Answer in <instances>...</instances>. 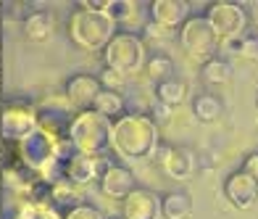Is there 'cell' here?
Wrapping results in <instances>:
<instances>
[{
  "instance_id": "6da1fadb",
  "label": "cell",
  "mask_w": 258,
  "mask_h": 219,
  "mask_svg": "<svg viewBox=\"0 0 258 219\" xmlns=\"http://www.w3.org/2000/svg\"><path fill=\"white\" fill-rule=\"evenodd\" d=\"M113 135L124 156H145L156 143V130L148 117H121Z\"/></svg>"
},
{
  "instance_id": "7a4b0ae2",
  "label": "cell",
  "mask_w": 258,
  "mask_h": 219,
  "mask_svg": "<svg viewBox=\"0 0 258 219\" xmlns=\"http://www.w3.org/2000/svg\"><path fill=\"white\" fill-rule=\"evenodd\" d=\"M69 140L74 143L79 153H98L108 145V122L100 114H79L69 127Z\"/></svg>"
},
{
  "instance_id": "3957f363",
  "label": "cell",
  "mask_w": 258,
  "mask_h": 219,
  "mask_svg": "<svg viewBox=\"0 0 258 219\" xmlns=\"http://www.w3.org/2000/svg\"><path fill=\"white\" fill-rule=\"evenodd\" d=\"M179 40H182V48L192 59H201L203 64L214 59V53L219 50V37L206 21V16H192L190 21H184Z\"/></svg>"
},
{
  "instance_id": "277c9868",
  "label": "cell",
  "mask_w": 258,
  "mask_h": 219,
  "mask_svg": "<svg viewBox=\"0 0 258 219\" xmlns=\"http://www.w3.org/2000/svg\"><path fill=\"white\" fill-rule=\"evenodd\" d=\"M111 32H113V21L105 19L103 14H74L72 21V34L74 42L82 48H103L111 42Z\"/></svg>"
},
{
  "instance_id": "5b68a950",
  "label": "cell",
  "mask_w": 258,
  "mask_h": 219,
  "mask_svg": "<svg viewBox=\"0 0 258 219\" xmlns=\"http://www.w3.org/2000/svg\"><path fill=\"white\" fill-rule=\"evenodd\" d=\"M105 64L116 74H126L143 66V42L135 34H116L105 45Z\"/></svg>"
},
{
  "instance_id": "8992f818",
  "label": "cell",
  "mask_w": 258,
  "mask_h": 219,
  "mask_svg": "<svg viewBox=\"0 0 258 219\" xmlns=\"http://www.w3.org/2000/svg\"><path fill=\"white\" fill-rule=\"evenodd\" d=\"M206 21L216 32L219 40H234V37H242L248 16H245L242 6H237V3H214L208 8Z\"/></svg>"
},
{
  "instance_id": "52a82bcc",
  "label": "cell",
  "mask_w": 258,
  "mask_h": 219,
  "mask_svg": "<svg viewBox=\"0 0 258 219\" xmlns=\"http://www.w3.org/2000/svg\"><path fill=\"white\" fill-rule=\"evenodd\" d=\"M108 167H111V161L98 153H77L74 158L66 161L63 177H69L74 185H85L90 180H100Z\"/></svg>"
},
{
  "instance_id": "ba28073f",
  "label": "cell",
  "mask_w": 258,
  "mask_h": 219,
  "mask_svg": "<svg viewBox=\"0 0 258 219\" xmlns=\"http://www.w3.org/2000/svg\"><path fill=\"white\" fill-rule=\"evenodd\" d=\"M224 195L234 209H250L258 201V182L248 177L245 172H234L224 182Z\"/></svg>"
},
{
  "instance_id": "9c48e42d",
  "label": "cell",
  "mask_w": 258,
  "mask_h": 219,
  "mask_svg": "<svg viewBox=\"0 0 258 219\" xmlns=\"http://www.w3.org/2000/svg\"><path fill=\"white\" fill-rule=\"evenodd\" d=\"M100 190H103V195H108V198L124 201L126 195L135 190V177H132V172H129L126 167L111 164L108 169H105V175L100 177Z\"/></svg>"
},
{
  "instance_id": "30bf717a",
  "label": "cell",
  "mask_w": 258,
  "mask_h": 219,
  "mask_svg": "<svg viewBox=\"0 0 258 219\" xmlns=\"http://www.w3.org/2000/svg\"><path fill=\"white\" fill-rule=\"evenodd\" d=\"M100 90H103L100 79L90 77V74H77V77H72V82L66 85V95L77 108H90L92 103H95Z\"/></svg>"
},
{
  "instance_id": "8fae6325",
  "label": "cell",
  "mask_w": 258,
  "mask_h": 219,
  "mask_svg": "<svg viewBox=\"0 0 258 219\" xmlns=\"http://www.w3.org/2000/svg\"><path fill=\"white\" fill-rule=\"evenodd\" d=\"M150 11H153L156 27L161 29H174L184 24L187 16H190V6L182 3V0H158V3L150 6Z\"/></svg>"
},
{
  "instance_id": "7c38bea8",
  "label": "cell",
  "mask_w": 258,
  "mask_h": 219,
  "mask_svg": "<svg viewBox=\"0 0 258 219\" xmlns=\"http://www.w3.org/2000/svg\"><path fill=\"white\" fill-rule=\"evenodd\" d=\"M158 211V201L150 190L135 188L124 198V219H153Z\"/></svg>"
},
{
  "instance_id": "4fadbf2b",
  "label": "cell",
  "mask_w": 258,
  "mask_h": 219,
  "mask_svg": "<svg viewBox=\"0 0 258 219\" xmlns=\"http://www.w3.org/2000/svg\"><path fill=\"white\" fill-rule=\"evenodd\" d=\"M163 219H190L192 216V198L184 190H171L161 198Z\"/></svg>"
},
{
  "instance_id": "5bb4252c",
  "label": "cell",
  "mask_w": 258,
  "mask_h": 219,
  "mask_svg": "<svg viewBox=\"0 0 258 219\" xmlns=\"http://www.w3.org/2000/svg\"><path fill=\"white\" fill-rule=\"evenodd\" d=\"M166 153V164H163V169L169 172V177L174 180H187L195 172V156L182 151V148H169Z\"/></svg>"
},
{
  "instance_id": "9a60e30c",
  "label": "cell",
  "mask_w": 258,
  "mask_h": 219,
  "mask_svg": "<svg viewBox=\"0 0 258 219\" xmlns=\"http://www.w3.org/2000/svg\"><path fill=\"white\" fill-rule=\"evenodd\" d=\"M192 114L198 122L211 124V122H219L221 114H224V106H221V98L211 95V93H201L192 100Z\"/></svg>"
},
{
  "instance_id": "2e32d148",
  "label": "cell",
  "mask_w": 258,
  "mask_h": 219,
  "mask_svg": "<svg viewBox=\"0 0 258 219\" xmlns=\"http://www.w3.org/2000/svg\"><path fill=\"white\" fill-rule=\"evenodd\" d=\"M92 108H95V114H100L103 119H121L124 98L119 93H113V90H100L95 103H92Z\"/></svg>"
},
{
  "instance_id": "e0dca14e",
  "label": "cell",
  "mask_w": 258,
  "mask_h": 219,
  "mask_svg": "<svg viewBox=\"0 0 258 219\" xmlns=\"http://www.w3.org/2000/svg\"><path fill=\"white\" fill-rule=\"evenodd\" d=\"M201 77L208 85H224V82L232 79V64L227 59H211V61L203 64Z\"/></svg>"
},
{
  "instance_id": "ac0fdd59",
  "label": "cell",
  "mask_w": 258,
  "mask_h": 219,
  "mask_svg": "<svg viewBox=\"0 0 258 219\" xmlns=\"http://www.w3.org/2000/svg\"><path fill=\"white\" fill-rule=\"evenodd\" d=\"M156 95L161 100V106H177V103L184 100L187 95V85L182 82V79H166V82H158L156 85Z\"/></svg>"
},
{
  "instance_id": "d6986e66",
  "label": "cell",
  "mask_w": 258,
  "mask_h": 219,
  "mask_svg": "<svg viewBox=\"0 0 258 219\" xmlns=\"http://www.w3.org/2000/svg\"><path fill=\"white\" fill-rule=\"evenodd\" d=\"M50 198L58 206H79V185H74L69 177L50 185Z\"/></svg>"
},
{
  "instance_id": "ffe728a7",
  "label": "cell",
  "mask_w": 258,
  "mask_h": 219,
  "mask_svg": "<svg viewBox=\"0 0 258 219\" xmlns=\"http://www.w3.org/2000/svg\"><path fill=\"white\" fill-rule=\"evenodd\" d=\"M27 34L32 40H48L53 34V19L48 14H32L27 16Z\"/></svg>"
},
{
  "instance_id": "44dd1931",
  "label": "cell",
  "mask_w": 258,
  "mask_h": 219,
  "mask_svg": "<svg viewBox=\"0 0 258 219\" xmlns=\"http://www.w3.org/2000/svg\"><path fill=\"white\" fill-rule=\"evenodd\" d=\"M174 74V61L169 56H153V59L148 61V77L156 79V82H166L171 79Z\"/></svg>"
},
{
  "instance_id": "7402d4cb",
  "label": "cell",
  "mask_w": 258,
  "mask_h": 219,
  "mask_svg": "<svg viewBox=\"0 0 258 219\" xmlns=\"http://www.w3.org/2000/svg\"><path fill=\"white\" fill-rule=\"evenodd\" d=\"M66 219H103V214L98 209H92V206H74L72 211L66 214Z\"/></svg>"
},
{
  "instance_id": "603a6c76",
  "label": "cell",
  "mask_w": 258,
  "mask_h": 219,
  "mask_svg": "<svg viewBox=\"0 0 258 219\" xmlns=\"http://www.w3.org/2000/svg\"><path fill=\"white\" fill-rule=\"evenodd\" d=\"M240 56H242V59H248V61H258V37H242Z\"/></svg>"
},
{
  "instance_id": "cb8c5ba5",
  "label": "cell",
  "mask_w": 258,
  "mask_h": 219,
  "mask_svg": "<svg viewBox=\"0 0 258 219\" xmlns=\"http://www.w3.org/2000/svg\"><path fill=\"white\" fill-rule=\"evenodd\" d=\"M121 82H124V79H121V74H116L113 69H105V72H103V77H100V85H105L103 90H113V93H119L116 87H119Z\"/></svg>"
},
{
  "instance_id": "d4e9b609",
  "label": "cell",
  "mask_w": 258,
  "mask_h": 219,
  "mask_svg": "<svg viewBox=\"0 0 258 219\" xmlns=\"http://www.w3.org/2000/svg\"><path fill=\"white\" fill-rule=\"evenodd\" d=\"M240 172H245L248 177H253V180L258 182V153L245 156V161H242V169H240Z\"/></svg>"
},
{
  "instance_id": "484cf974",
  "label": "cell",
  "mask_w": 258,
  "mask_h": 219,
  "mask_svg": "<svg viewBox=\"0 0 258 219\" xmlns=\"http://www.w3.org/2000/svg\"><path fill=\"white\" fill-rule=\"evenodd\" d=\"M224 50L229 56H240L242 50V37H234V40H224Z\"/></svg>"
},
{
  "instance_id": "4316f807",
  "label": "cell",
  "mask_w": 258,
  "mask_h": 219,
  "mask_svg": "<svg viewBox=\"0 0 258 219\" xmlns=\"http://www.w3.org/2000/svg\"><path fill=\"white\" fill-rule=\"evenodd\" d=\"M3 175H6V161L0 158V185H3Z\"/></svg>"
},
{
  "instance_id": "83f0119b",
  "label": "cell",
  "mask_w": 258,
  "mask_h": 219,
  "mask_svg": "<svg viewBox=\"0 0 258 219\" xmlns=\"http://www.w3.org/2000/svg\"><path fill=\"white\" fill-rule=\"evenodd\" d=\"M0 114H3V85H0Z\"/></svg>"
}]
</instances>
